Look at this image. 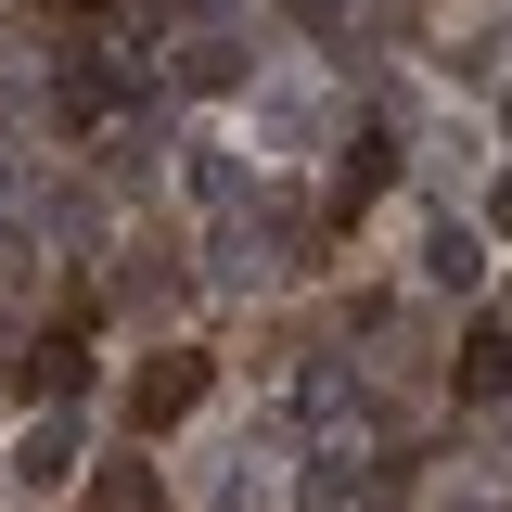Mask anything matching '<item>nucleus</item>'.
Listing matches in <instances>:
<instances>
[{
	"instance_id": "f257e3e1",
	"label": "nucleus",
	"mask_w": 512,
	"mask_h": 512,
	"mask_svg": "<svg viewBox=\"0 0 512 512\" xmlns=\"http://www.w3.org/2000/svg\"><path fill=\"white\" fill-rule=\"evenodd\" d=\"M205 346H167V359H141V384H128V423H141V436H167V423H180L192 397H205Z\"/></svg>"
},
{
	"instance_id": "f03ea898",
	"label": "nucleus",
	"mask_w": 512,
	"mask_h": 512,
	"mask_svg": "<svg viewBox=\"0 0 512 512\" xmlns=\"http://www.w3.org/2000/svg\"><path fill=\"white\" fill-rule=\"evenodd\" d=\"M64 474H77V423H26V448H13V487H64Z\"/></svg>"
},
{
	"instance_id": "7ed1b4c3",
	"label": "nucleus",
	"mask_w": 512,
	"mask_h": 512,
	"mask_svg": "<svg viewBox=\"0 0 512 512\" xmlns=\"http://www.w3.org/2000/svg\"><path fill=\"white\" fill-rule=\"evenodd\" d=\"M461 397H512V333H500V320L461 333Z\"/></svg>"
},
{
	"instance_id": "20e7f679",
	"label": "nucleus",
	"mask_w": 512,
	"mask_h": 512,
	"mask_svg": "<svg viewBox=\"0 0 512 512\" xmlns=\"http://www.w3.org/2000/svg\"><path fill=\"white\" fill-rule=\"evenodd\" d=\"M423 282H448V295H474V282H487V244H474V231L448 218L436 244H423Z\"/></svg>"
},
{
	"instance_id": "39448f33",
	"label": "nucleus",
	"mask_w": 512,
	"mask_h": 512,
	"mask_svg": "<svg viewBox=\"0 0 512 512\" xmlns=\"http://www.w3.org/2000/svg\"><path fill=\"white\" fill-rule=\"evenodd\" d=\"M26 384H39V397H77V384H90V346H77V333H39V346H26Z\"/></svg>"
},
{
	"instance_id": "423d86ee",
	"label": "nucleus",
	"mask_w": 512,
	"mask_h": 512,
	"mask_svg": "<svg viewBox=\"0 0 512 512\" xmlns=\"http://www.w3.org/2000/svg\"><path fill=\"white\" fill-rule=\"evenodd\" d=\"M384 180H397V141H346V167H333V192H346V205H372Z\"/></svg>"
},
{
	"instance_id": "0eeeda50",
	"label": "nucleus",
	"mask_w": 512,
	"mask_h": 512,
	"mask_svg": "<svg viewBox=\"0 0 512 512\" xmlns=\"http://www.w3.org/2000/svg\"><path fill=\"white\" fill-rule=\"evenodd\" d=\"M90 512H154V461H103L90 474Z\"/></svg>"
},
{
	"instance_id": "6e6552de",
	"label": "nucleus",
	"mask_w": 512,
	"mask_h": 512,
	"mask_svg": "<svg viewBox=\"0 0 512 512\" xmlns=\"http://www.w3.org/2000/svg\"><path fill=\"white\" fill-rule=\"evenodd\" d=\"M180 77H192V90H231V77H244V52H231V39H192Z\"/></svg>"
},
{
	"instance_id": "1a4fd4ad",
	"label": "nucleus",
	"mask_w": 512,
	"mask_h": 512,
	"mask_svg": "<svg viewBox=\"0 0 512 512\" xmlns=\"http://www.w3.org/2000/svg\"><path fill=\"white\" fill-rule=\"evenodd\" d=\"M39 13H90V0H39Z\"/></svg>"
},
{
	"instance_id": "9d476101",
	"label": "nucleus",
	"mask_w": 512,
	"mask_h": 512,
	"mask_svg": "<svg viewBox=\"0 0 512 512\" xmlns=\"http://www.w3.org/2000/svg\"><path fill=\"white\" fill-rule=\"evenodd\" d=\"M461 512H487V500H461Z\"/></svg>"
}]
</instances>
